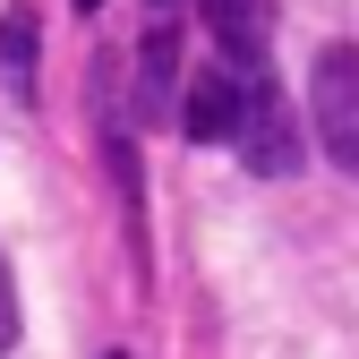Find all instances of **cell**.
<instances>
[{
    "mask_svg": "<svg viewBox=\"0 0 359 359\" xmlns=\"http://www.w3.org/2000/svg\"><path fill=\"white\" fill-rule=\"evenodd\" d=\"M137 103L146 111H171L180 103V26L171 18H154L146 43H137Z\"/></svg>",
    "mask_w": 359,
    "mask_h": 359,
    "instance_id": "5b68a950",
    "label": "cell"
},
{
    "mask_svg": "<svg viewBox=\"0 0 359 359\" xmlns=\"http://www.w3.org/2000/svg\"><path fill=\"white\" fill-rule=\"evenodd\" d=\"M308 120H317V146L359 171V43H325L317 69H308Z\"/></svg>",
    "mask_w": 359,
    "mask_h": 359,
    "instance_id": "6da1fadb",
    "label": "cell"
},
{
    "mask_svg": "<svg viewBox=\"0 0 359 359\" xmlns=\"http://www.w3.org/2000/svg\"><path fill=\"white\" fill-rule=\"evenodd\" d=\"M0 69H9L18 95H34V9H9V18H0Z\"/></svg>",
    "mask_w": 359,
    "mask_h": 359,
    "instance_id": "8992f818",
    "label": "cell"
},
{
    "mask_svg": "<svg viewBox=\"0 0 359 359\" xmlns=\"http://www.w3.org/2000/svg\"><path fill=\"white\" fill-rule=\"evenodd\" d=\"M197 9H205V26H214V43H222V60L257 77L265 34H274V0H197Z\"/></svg>",
    "mask_w": 359,
    "mask_h": 359,
    "instance_id": "277c9868",
    "label": "cell"
},
{
    "mask_svg": "<svg viewBox=\"0 0 359 359\" xmlns=\"http://www.w3.org/2000/svg\"><path fill=\"white\" fill-rule=\"evenodd\" d=\"M248 69L231 60H205L189 86H180V128H189L197 146H240V120H248Z\"/></svg>",
    "mask_w": 359,
    "mask_h": 359,
    "instance_id": "7a4b0ae2",
    "label": "cell"
},
{
    "mask_svg": "<svg viewBox=\"0 0 359 359\" xmlns=\"http://www.w3.org/2000/svg\"><path fill=\"white\" fill-rule=\"evenodd\" d=\"M18 342V283H9V257H0V359Z\"/></svg>",
    "mask_w": 359,
    "mask_h": 359,
    "instance_id": "52a82bcc",
    "label": "cell"
},
{
    "mask_svg": "<svg viewBox=\"0 0 359 359\" xmlns=\"http://www.w3.org/2000/svg\"><path fill=\"white\" fill-rule=\"evenodd\" d=\"M240 163H248V171H265V180L299 171V128H291L283 95H274L265 77L248 86V120H240Z\"/></svg>",
    "mask_w": 359,
    "mask_h": 359,
    "instance_id": "3957f363",
    "label": "cell"
},
{
    "mask_svg": "<svg viewBox=\"0 0 359 359\" xmlns=\"http://www.w3.org/2000/svg\"><path fill=\"white\" fill-rule=\"evenodd\" d=\"M77 9H95V0H77Z\"/></svg>",
    "mask_w": 359,
    "mask_h": 359,
    "instance_id": "ba28073f",
    "label": "cell"
}]
</instances>
